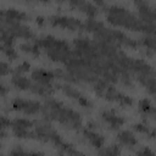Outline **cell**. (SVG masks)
<instances>
[{"mask_svg": "<svg viewBox=\"0 0 156 156\" xmlns=\"http://www.w3.org/2000/svg\"><path fill=\"white\" fill-rule=\"evenodd\" d=\"M34 123L26 118H16L11 122V129L17 138H27V139H35L34 135Z\"/></svg>", "mask_w": 156, "mask_h": 156, "instance_id": "5b68a950", "label": "cell"}, {"mask_svg": "<svg viewBox=\"0 0 156 156\" xmlns=\"http://www.w3.org/2000/svg\"><path fill=\"white\" fill-rule=\"evenodd\" d=\"M28 16L24 12L13 10V9H9V10H4L1 12V22L2 23H10V22H21V21H27Z\"/></svg>", "mask_w": 156, "mask_h": 156, "instance_id": "4fadbf2b", "label": "cell"}, {"mask_svg": "<svg viewBox=\"0 0 156 156\" xmlns=\"http://www.w3.org/2000/svg\"><path fill=\"white\" fill-rule=\"evenodd\" d=\"M106 16H107V21L113 26L128 28L132 30L146 32L149 34L156 35V24H147L143 22L140 18H136L133 13H130L126 9L118 6H111L106 9Z\"/></svg>", "mask_w": 156, "mask_h": 156, "instance_id": "6da1fadb", "label": "cell"}, {"mask_svg": "<svg viewBox=\"0 0 156 156\" xmlns=\"http://www.w3.org/2000/svg\"><path fill=\"white\" fill-rule=\"evenodd\" d=\"M11 82L16 88L22 89V90H30L32 84H33L28 78H26V77H23L21 74H15L12 77V79H11Z\"/></svg>", "mask_w": 156, "mask_h": 156, "instance_id": "ac0fdd59", "label": "cell"}, {"mask_svg": "<svg viewBox=\"0 0 156 156\" xmlns=\"http://www.w3.org/2000/svg\"><path fill=\"white\" fill-rule=\"evenodd\" d=\"M84 28L87 29V30H89V32H93L94 34L96 33V32H99L101 28H104V24L101 23V22H99V21H95V20H88L87 22H85V24H84Z\"/></svg>", "mask_w": 156, "mask_h": 156, "instance_id": "d6986e66", "label": "cell"}, {"mask_svg": "<svg viewBox=\"0 0 156 156\" xmlns=\"http://www.w3.org/2000/svg\"><path fill=\"white\" fill-rule=\"evenodd\" d=\"M32 79L41 85L45 87H52L51 83L55 79V73L45 69H35L32 72Z\"/></svg>", "mask_w": 156, "mask_h": 156, "instance_id": "8fae6325", "label": "cell"}, {"mask_svg": "<svg viewBox=\"0 0 156 156\" xmlns=\"http://www.w3.org/2000/svg\"><path fill=\"white\" fill-rule=\"evenodd\" d=\"M35 43L38 44L39 48H43L46 51L48 56L54 61L67 63L73 57L68 44L63 40L56 39L51 35L40 38L39 40H35Z\"/></svg>", "mask_w": 156, "mask_h": 156, "instance_id": "3957f363", "label": "cell"}, {"mask_svg": "<svg viewBox=\"0 0 156 156\" xmlns=\"http://www.w3.org/2000/svg\"><path fill=\"white\" fill-rule=\"evenodd\" d=\"M138 80L143 87L147 89L151 95L156 96V78L154 77V74H139Z\"/></svg>", "mask_w": 156, "mask_h": 156, "instance_id": "9a60e30c", "label": "cell"}, {"mask_svg": "<svg viewBox=\"0 0 156 156\" xmlns=\"http://www.w3.org/2000/svg\"><path fill=\"white\" fill-rule=\"evenodd\" d=\"M117 138H118V140H119L121 144H123V145H126V146H129V147L135 146V145L138 144L136 138H135L134 134L130 133L129 130H122V132H119Z\"/></svg>", "mask_w": 156, "mask_h": 156, "instance_id": "e0dca14e", "label": "cell"}, {"mask_svg": "<svg viewBox=\"0 0 156 156\" xmlns=\"http://www.w3.org/2000/svg\"><path fill=\"white\" fill-rule=\"evenodd\" d=\"M11 106L15 111H20L26 115H37L39 111L43 110V106L38 101L24 100V99H15L11 102Z\"/></svg>", "mask_w": 156, "mask_h": 156, "instance_id": "52a82bcc", "label": "cell"}, {"mask_svg": "<svg viewBox=\"0 0 156 156\" xmlns=\"http://www.w3.org/2000/svg\"><path fill=\"white\" fill-rule=\"evenodd\" d=\"M94 90L98 95L102 96L106 100L110 101H115L122 106H132L133 105V100L132 98H129L128 95L118 91L113 85L108 84L107 80L104 79H98L94 83Z\"/></svg>", "mask_w": 156, "mask_h": 156, "instance_id": "277c9868", "label": "cell"}, {"mask_svg": "<svg viewBox=\"0 0 156 156\" xmlns=\"http://www.w3.org/2000/svg\"><path fill=\"white\" fill-rule=\"evenodd\" d=\"M58 1H63V0H58Z\"/></svg>", "mask_w": 156, "mask_h": 156, "instance_id": "d6a6232c", "label": "cell"}, {"mask_svg": "<svg viewBox=\"0 0 156 156\" xmlns=\"http://www.w3.org/2000/svg\"><path fill=\"white\" fill-rule=\"evenodd\" d=\"M41 111L46 119L56 121L67 128L79 129V127L82 126V119L79 113L66 107L63 104L56 100H52V99L48 100Z\"/></svg>", "mask_w": 156, "mask_h": 156, "instance_id": "7a4b0ae2", "label": "cell"}, {"mask_svg": "<svg viewBox=\"0 0 156 156\" xmlns=\"http://www.w3.org/2000/svg\"><path fill=\"white\" fill-rule=\"evenodd\" d=\"M0 89H1V95L4 96V95H5V93H6V89H5V87H4V85H1V88H0Z\"/></svg>", "mask_w": 156, "mask_h": 156, "instance_id": "1f68e13d", "label": "cell"}, {"mask_svg": "<svg viewBox=\"0 0 156 156\" xmlns=\"http://www.w3.org/2000/svg\"><path fill=\"white\" fill-rule=\"evenodd\" d=\"M83 135H84L85 139H87L94 147H96V149H101V147L104 146V144H105V138H104L102 135H100L99 133L93 132V130H90V129H88V128L83 129Z\"/></svg>", "mask_w": 156, "mask_h": 156, "instance_id": "5bb4252c", "label": "cell"}, {"mask_svg": "<svg viewBox=\"0 0 156 156\" xmlns=\"http://www.w3.org/2000/svg\"><path fill=\"white\" fill-rule=\"evenodd\" d=\"M93 1H94L95 4H98L99 6H104V5H105V1H104V0H93Z\"/></svg>", "mask_w": 156, "mask_h": 156, "instance_id": "f1b7e54d", "label": "cell"}, {"mask_svg": "<svg viewBox=\"0 0 156 156\" xmlns=\"http://www.w3.org/2000/svg\"><path fill=\"white\" fill-rule=\"evenodd\" d=\"M60 87V89L68 96V98H72V99H74L80 106H83V107H91V102L88 100V98H85L80 91H78L77 89H74V88H72L71 85H68V84H62V85H58Z\"/></svg>", "mask_w": 156, "mask_h": 156, "instance_id": "9c48e42d", "label": "cell"}, {"mask_svg": "<svg viewBox=\"0 0 156 156\" xmlns=\"http://www.w3.org/2000/svg\"><path fill=\"white\" fill-rule=\"evenodd\" d=\"M29 68H30V65H29L28 62H22V63L18 65L12 72H13L15 74H22V73H24V72H28Z\"/></svg>", "mask_w": 156, "mask_h": 156, "instance_id": "cb8c5ba5", "label": "cell"}, {"mask_svg": "<svg viewBox=\"0 0 156 156\" xmlns=\"http://www.w3.org/2000/svg\"><path fill=\"white\" fill-rule=\"evenodd\" d=\"M37 23H38L39 26H43V23H44V18H43V17H38V18H37Z\"/></svg>", "mask_w": 156, "mask_h": 156, "instance_id": "f546056e", "label": "cell"}, {"mask_svg": "<svg viewBox=\"0 0 156 156\" xmlns=\"http://www.w3.org/2000/svg\"><path fill=\"white\" fill-rule=\"evenodd\" d=\"M101 117H102V119L112 128V129H118L119 127H122L123 124H124V118L123 117H121V116H118L115 111H112V110H104L102 112H101Z\"/></svg>", "mask_w": 156, "mask_h": 156, "instance_id": "7c38bea8", "label": "cell"}, {"mask_svg": "<svg viewBox=\"0 0 156 156\" xmlns=\"http://www.w3.org/2000/svg\"><path fill=\"white\" fill-rule=\"evenodd\" d=\"M49 22L54 27H61L65 29L69 30H77V29H83L84 24L73 17H66V16H51L49 18Z\"/></svg>", "mask_w": 156, "mask_h": 156, "instance_id": "8992f818", "label": "cell"}, {"mask_svg": "<svg viewBox=\"0 0 156 156\" xmlns=\"http://www.w3.org/2000/svg\"><path fill=\"white\" fill-rule=\"evenodd\" d=\"M141 44L144 46H146L147 49L152 50L156 52V38H151V37H145L141 39Z\"/></svg>", "mask_w": 156, "mask_h": 156, "instance_id": "7402d4cb", "label": "cell"}, {"mask_svg": "<svg viewBox=\"0 0 156 156\" xmlns=\"http://www.w3.org/2000/svg\"><path fill=\"white\" fill-rule=\"evenodd\" d=\"M1 50H2V52H4V54H5L10 60H15V58H17V52L15 51V49H13V48L1 45Z\"/></svg>", "mask_w": 156, "mask_h": 156, "instance_id": "603a6c76", "label": "cell"}, {"mask_svg": "<svg viewBox=\"0 0 156 156\" xmlns=\"http://www.w3.org/2000/svg\"><path fill=\"white\" fill-rule=\"evenodd\" d=\"M7 27H5L2 24V27L9 32L11 33L15 38L20 37V38H23V39H34V34L29 30L28 27L21 24V22H10V23H6Z\"/></svg>", "mask_w": 156, "mask_h": 156, "instance_id": "ba28073f", "label": "cell"}, {"mask_svg": "<svg viewBox=\"0 0 156 156\" xmlns=\"http://www.w3.org/2000/svg\"><path fill=\"white\" fill-rule=\"evenodd\" d=\"M21 49L23 51L33 55V56H39V54H40V50H39L40 48L38 46L37 43H34V44H22L21 45Z\"/></svg>", "mask_w": 156, "mask_h": 156, "instance_id": "ffe728a7", "label": "cell"}, {"mask_svg": "<svg viewBox=\"0 0 156 156\" xmlns=\"http://www.w3.org/2000/svg\"><path fill=\"white\" fill-rule=\"evenodd\" d=\"M133 128H134L136 132L143 133V134H149V133H150L149 128H147L146 126H144V124H134V126H133Z\"/></svg>", "mask_w": 156, "mask_h": 156, "instance_id": "484cf974", "label": "cell"}, {"mask_svg": "<svg viewBox=\"0 0 156 156\" xmlns=\"http://www.w3.org/2000/svg\"><path fill=\"white\" fill-rule=\"evenodd\" d=\"M149 135H150V136H152V138H156V129L151 130V132L149 133Z\"/></svg>", "mask_w": 156, "mask_h": 156, "instance_id": "4dcf8cb0", "label": "cell"}, {"mask_svg": "<svg viewBox=\"0 0 156 156\" xmlns=\"http://www.w3.org/2000/svg\"><path fill=\"white\" fill-rule=\"evenodd\" d=\"M57 152L58 154H66V155H78V154H80L71 144H67V143H63L60 147H57Z\"/></svg>", "mask_w": 156, "mask_h": 156, "instance_id": "44dd1931", "label": "cell"}, {"mask_svg": "<svg viewBox=\"0 0 156 156\" xmlns=\"http://www.w3.org/2000/svg\"><path fill=\"white\" fill-rule=\"evenodd\" d=\"M139 111L145 116L156 119V108L150 104L147 99H143L139 101Z\"/></svg>", "mask_w": 156, "mask_h": 156, "instance_id": "2e32d148", "label": "cell"}, {"mask_svg": "<svg viewBox=\"0 0 156 156\" xmlns=\"http://www.w3.org/2000/svg\"><path fill=\"white\" fill-rule=\"evenodd\" d=\"M69 5L73 9H77L79 11H82L83 13H85L90 18L96 17V15L99 12L98 6L93 5L91 2H88L87 0H69Z\"/></svg>", "mask_w": 156, "mask_h": 156, "instance_id": "30bf717a", "label": "cell"}, {"mask_svg": "<svg viewBox=\"0 0 156 156\" xmlns=\"http://www.w3.org/2000/svg\"><path fill=\"white\" fill-rule=\"evenodd\" d=\"M11 71H10V67H9V65L6 63V62H1L0 63V73H1V76H6V74H9Z\"/></svg>", "mask_w": 156, "mask_h": 156, "instance_id": "4316f807", "label": "cell"}, {"mask_svg": "<svg viewBox=\"0 0 156 156\" xmlns=\"http://www.w3.org/2000/svg\"><path fill=\"white\" fill-rule=\"evenodd\" d=\"M136 154H139V155H141V154H154V151H151L150 149H147V147H144V149H141V150H136L135 151Z\"/></svg>", "mask_w": 156, "mask_h": 156, "instance_id": "83f0119b", "label": "cell"}, {"mask_svg": "<svg viewBox=\"0 0 156 156\" xmlns=\"http://www.w3.org/2000/svg\"><path fill=\"white\" fill-rule=\"evenodd\" d=\"M100 154H106V155H117V154H121V150L116 146V145H112L105 150H100L99 151Z\"/></svg>", "mask_w": 156, "mask_h": 156, "instance_id": "d4e9b609", "label": "cell"}]
</instances>
